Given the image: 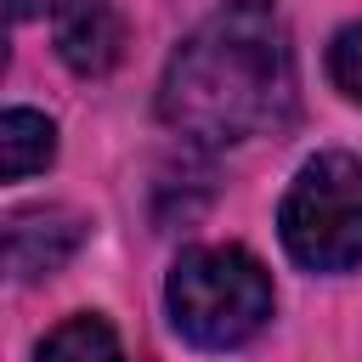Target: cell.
<instances>
[{
	"mask_svg": "<svg viewBox=\"0 0 362 362\" xmlns=\"http://www.w3.org/2000/svg\"><path fill=\"white\" fill-rule=\"evenodd\" d=\"M158 113L198 147H232L288 124L294 113V45L272 0H226L170 57Z\"/></svg>",
	"mask_w": 362,
	"mask_h": 362,
	"instance_id": "cell-1",
	"label": "cell"
},
{
	"mask_svg": "<svg viewBox=\"0 0 362 362\" xmlns=\"http://www.w3.org/2000/svg\"><path fill=\"white\" fill-rule=\"evenodd\" d=\"M164 305L170 322L187 345L198 351H232L243 339H255L272 317V277L266 266L238 249V243H204L187 249L170 266L164 283Z\"/></svg>",
	"mask_w": 362,
	"mask_h": 362,
	"instance_id": "cell-2",
	"label": "cell"
},
{
	"mask_svg": "<svg viewBox=\"0 0 362 362\" xmlns=\"http://www.w3.org/2000/svg\"><path fill=\"white\" fill-rule=\"evenodd\" d=\"M277 238L305 272H351L362 266V158L317 153L283 192Z\"/></svg>",
	"mask_w": 362,
	"mask_h": 362,
	"instance_id": "cell-3",
	"label": "cell"
},
{
	"mask_svg": "<svg viewBox=\"0 0 362 362\" xmlns=\"http://www.w3.org/2000/svg\"><path fill=\"white\" fill-rule=\"evenodd\" d=\"M79 243H85V221L74 209H62V204L17 209L6 221V260H11V277L17 283H40V277L62 272Z\"/></svg>",
	"mask_w": 362,
	"mask_h": 362,
	"instance_id": "cell-4",
	"label": "cell"
},
{
	"mask_svg": "<svg viewBox=\"0 0 362 362\" xmlns=\"http://www.w3.org/2000/svg\"><path fill=\"white\" fill-rule=\"evenodd\" d=\"M57 51L79 79H102L124 51V17L113 0H57Z\"/></svg>",
	"mask_w": 362,
	"mask_h": 362,
	"instance_id": "cell-5",
	"label": "cell"
},
{
	"mask_svg": "<svg viewBox=\"0 0 362 362\" xmlns=\"http://www.w3.org/2000/svg\"><path fill=\"white\" fill-rule=\"evenodd\" d=\"M51 158H57V124L45 113H34V107H11L0 119V175L6 181H28Z\"/></svg>",
	"mask_w": 362,
	"mask_h": 362,
	"instance_id": "cell-6",
	"label": "cell"
},
{
	"mask_svg": "<svg viewBox=\"0 0 362 362\" xmlns=\"http://www.w3.org/2000/svg\"><path fill=\"white\" fill-rule=\"evenodd\" d=\"M34 362H124V351H119V334H113L96 311H79V317L57 322V328L40 339Z\"/></svg>",
	"mask_w": 362,
	"mask_h": 362,
	"instance_id": "cell-7",
	"label": "cell"
},
{
	"mask_svg": "<svg viewBox=\"0 0 362 362\" xmlns=\"http://www.w3.org/2000/svg\"><path fill=\"white\" fill-rule=\"evenodd\" d=\"M328 79L339 85L345 102L362 107V23H345V28L328 40Z\"/></svg>",
	"mask_w": 362,
	"mask_h": 362,
	"instance_id": "cell-8",
	"label": "cell"
},
{
	"mask_svg": "<svg viewBox=\"0 0 362 362\" xmlns=\"http://www.w3.org/2000/svg\"><path fill=\"white\" fill-rule=\"evenodd\" d=\"M40 11H57V0H11V17H17V23H28V17H40Z\"/></svg>",
	"mask_w": 362,
	"mask_h": 362,
	"instance_id": "cell-9",
	"label": "cell"
}]
</instances>
